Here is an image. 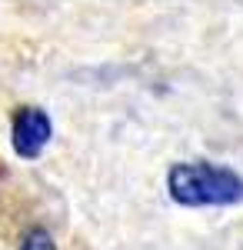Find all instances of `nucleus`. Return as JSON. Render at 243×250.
<instances>
[{
	"mask_svg": "<svg viewBox=\"0 0 243 250\" xmlns=\"http://www.w3.org/2000/svg\"><path fill=\"white\" fill-rule=\"evenodd\" d=\"M167 193L173 204L190 207V210L237 207L243 200V177L223 164L180 160L167 173Z\"/></svg>",
	"mask_w": 243,
	"mask_h": 250,
	"instance_id": "f257e3e1",
	"label": "nucleus"
},
{
	"mask_svg": "<svg viewBox=\"0 0 243 250\" xmlns=\"http://www.w3.org/2000/svg\"><path fill=\"white\" fill-rule=\"evenodd\" d=\"M10 137H14V150H17V157H23V160H37V157L47 150L50 137H54V120H50L47 110H40V107H20L17 114H14Z\"/></svg>",
	"mask_w": 243,
	"mask_h": 250,
	"instance_id": "f03ea898",
	"label": "nucleus"
},
{
	"mask_svg": "<svg viewBox=\"0 0 243 250\" xmlns=\"http://www.w3.org/2000/svg\"><path fill=\"white\" fill-rule=\"evenodd\" d=\"M20 250H57V244H54V237L43 230V227H34V230L23 237V247Z\"/></svg>",
	"mask_w": 243,
	"mask_h": 250,
	"instance_id": "7ed1b4c3",
	"label": "nucleus"
}]
</instances>
